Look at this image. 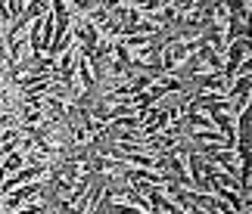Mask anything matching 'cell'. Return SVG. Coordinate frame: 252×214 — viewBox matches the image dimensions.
<instances>
[{
    "label": "cell",
    "instance_id": "8992f818",
    "mask_svg": "<svg viewBox=\"0 0 252 214\" xmlns=\"http://www.w3.org/2000/svg\"><path fill=\"white\" fill-rule=\"evenodd\" d=\"M122 3H125V0H122Z\"/></svg>",
    "mask_w": 252,
    "mask_h": 214
},
{
    "label": "cell",
    "instance_id": "277c9868",
    "mask_svg": "<svg viewBox=\"0 0 252 214\" xmlns=\"http://www.w3.org/2000/svg\"><path fill=\"white\" fill-rule=\"evenodd\" d=\"M9 214H44V205H41V202H25V205H19L16 211H9Z\"/></svg>",
    "mask_w": 252,
    "mask_h": 214
},
{
    "label": "cell",
    "instance_id": "5b68a950",
    "mask_svg": "<svg viewBox=\"0 0 252 214\" xmlns=\"http://www.w3.org/2000/svg\"><path fill=\"white\" fill-rule=\"evenodd\" d=\"M103 3H106V9H112V6H119L122 0H103Z\"/></svg>",
    "mask_w": 252,
    "mask_h": 214
},
{
    "label": "cell",
    "instance_id": "6da1fadb",
    "mask_svg": "<svg viewBox=\"0 0 252 214\" xmlns=\"http://www.w3.org/2000/svg\"><path fill=\"white\" fill-rule=\"evenodd\" d=\"M202 159H209L215 168H221L224 174H230V177H237L240 164H237V152L234 149H212L209 155H202Z\"/></svg>",
    "mask_w": 252,
    "mask_h": 214
},
{
    "label": "cell",
    "instance_id": "7a4b0ae2",
    "mask_svg": "<svg viewBox=\"0 0 252 214\" xmlns=\"http://www.w3.org/2000/svg\"><path fill=\"white\" fill-rule=\"evenodd\" d=\"M171 0H128V6H134V9H140L143 16L147 13H156V9H162V6H168Z\"/></svg>",
    "mask_w": 252,
    "mask_h": 214
},
{
    "label": "cell",
    "instance_id": "3957f363",
    "mask_svg": "<svg viewBox=\"0 0 252 214\" xmlns=\"http://www.w3.org/2000/svg\"><path fill=\"white\" fill-rule=\"evenodd\" d=\"M72 9V16H84L87 9H94V0H65Z\"/></svg>",
    "mask_w": 252,
    "mask_h": 214
}]
</instances>
